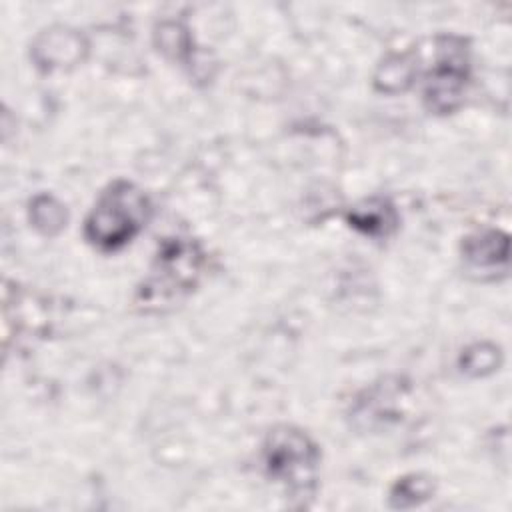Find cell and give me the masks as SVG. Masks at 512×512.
Segmentation results:
<instances>
[{"label":"cell","mask_w":512,"mask_h":512,"mask_svg":"<svg viewBox=\"0 0 512 512\" xmlns=\"http://www.w3.org/2000/svg\"><path fill=\"white\" fill-rule=\"evenodd\" d=\"M206 254L198 240L172 236L162 240L148 274L136 290V306L146 314L168 312L198 286Z\"/></svg>","instance_id":"obj_1"},{"label":"cell","mask_w":512,"mask_h":512,"mask_svg":"<svg viewBox=\"0 0 512 512\" xmlns=\"http://www.w3.org/2000/svg\"><path fill=\"white\" fill-rule=\"evenodd\" d=\"M462 256L472 270L496 272L508 268V234L502 230H478L464 238Z\"/></svg>","instance_id":"obj_6"},{"label":"cell","mask_w":512,"mask_h":512,"mask_svg":"<svg viewBox=\"0 0 512 512\" xmlns=\"http://www.w3.org/2000/svg\"><path fill=\"white\" fill-rule=\"evenodd\" d=\"M434 494V480L426 474H406L398 478L390 488V506L398 510L414 508L432 498Z\"/></svg>","instance_id":"obj_8"},{"label":"cell","mask_w":512,"mask_h":512,"mask_svg":"<svg viewBox=\"0 0 512 512\" xmlns=\"http://www.w3.org/2000/svg\"><path fill=\"white\" fill-rule=\"evenodd\" d=\"M468 84V52L464 40L456 36L438 38L436 62L426 76L424 104L434 114L454 112Z\"/></svg>","instance_id":"obj_4"},{"label":"cell","mask_w":512,"mask_h":512,"mask_svg":"<svg viewBox=\"0 0 512 512\" xmlns=\"http://www.w3.org/2000/svg\"><path fill=\"white\" fill-rule=\"evenodd\" d=\"M30 222L44 236H56L68 222L66 206L50 194H38L30 202Z\"/></svg>","instance_id":"obj_9"},{"label":"cell","mask_w":512,"mask_h":512,"mask_svg":"<svg viewBox=\"0 0 512 512\" xmlns=\"http://www.w3.org/2000/svg\"><path fill=\"white\" fill-rule=\"evenodd\" d=\"M500 364H502V352L492 342H476L468 346L458 360L460 370L474 378L492 374L494 370H498Z\"/></svg>","instance_id":"obj_10"},{"label":"cell","mask_w":512,"mask_h":512,"mask_svg":"<svg viewBox=\"0 0 512 512\" xmlns=\"http://www.w3.org/2000/svg\"><path fill=\"white\" fill-rule=\"evenodd\" d=\"M156 44L158 50L180 62H186L192 54L188 30L176 22H162L156 28Z\"/></svg>","instance_id":"obj_12"},{"label":"cell","mask_w":512,"mask_h":512,"mask_svg":"<svg viewBox=\"0 0 512 512\" xmlns=\"http://www.w3.org/2000/svg\"><path fill=\"white\" fill-rule=\"evenodd\" d=\"M150 214L152 206L146 192L120 178L98 196L86 218L84 236L94 248L116 252L146 228Z\"/></svg>","instance_id":"obj_3"},{"label":"cell","mask_w":512,"mask_h":512,"mask_svg":"<svg viewBox=\"0 0 512 512\" xmlns=\"http://www.w3.org/2000/svg\"><path fill=\"white\" fill-rule=\"evenodd\" d=\"M414 64L410 62V56H392L388 58L376 72L374 84L378 90L388 92V94H396V92H404L414 78Z\"/></svg>","instance_id":"obj_11"},{"label":"cell","mask_w":512,"mask_h":512,"mask_svg":"<svg viewBox=\"0 0 512 512\" xmlns=\"http://www.w3.org/2000/svg\"><path fill=\"white\" fill-rule=\"evenodd\" d=\"M86 42L82 34L56 26L46 32H42L34 46H32V58L38 68L42 70H54V68H66L74 66L84 58Z\"/></svg>","instance_id":"obj_5"},{"label":"cell","mask_w":512,"mask_h":512,"mask_svg":"<svg viewBox=\"0 0 512 512\" xmlns=\"http://www.w3.org/2000/svg\"><path fill=\"white\" fill-rule=\"evenodd\" d=\"M262 464L270 480L280 484L292 506L304 508L318 488L320 450L300 428L274 426L262 442Z\"/></svg>","instance_id":"obj_2"},{"label":"cell","mask_w":512,"mask_h":512,"mask_svg":"<svg viewBox=\"0 0 512 512\" xmlns=\"http://www.w3.org/2000/svg\"><path fill=\"white\" fill-rule=\"evenodd\" d=\"M348 224L364 236L382 240L398 228V212L384 196H370L354 204L346 214Z\"/></svg>","instance_id":"obj_7"}]
</instances>
